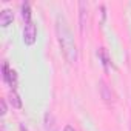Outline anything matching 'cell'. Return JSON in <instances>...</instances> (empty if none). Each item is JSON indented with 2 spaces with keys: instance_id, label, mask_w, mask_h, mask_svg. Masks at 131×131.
<instances>
[{
  "instance_id": "obj_6",
  "label": "cell",
  "mask_w": 131,
  "mask_h": 131,
  "mask_svg": "<svg viewBox=\"0 0 131 131\" xmlns=\"http://www.w3.org/2000/svg\"><path fill=\"white\" fill-rule=\"evenodd\" d=\"M97 56H99V59L102 60V65H103L105 71H108V70H110V57H108L106 49H105V48H100V49L97 51Z\"/></svg>"
},
{
  "instance_id": "obj_3",
  "label": "cell",
  "mask_w": 131,
  "mask_h": 131,
  "mask_svg": "<svg viewBox=\"0 0 131 131\" xmlns=\"http://www.w3.org/2000/svg\"><path fill=\"white\" fill-rule=\"evenodd\" d=\"M3 80H5L9 86H13V88L17 86V73H16L14 70H9V67H8L6 62L3 63Z\"/></svg>"
},
{
  "instance_id": "obj_8",
  "label": "cell",
  "mask_w": 131,
  "mask_h": 131,
  "mask_svg": "<svg viewBox=\"0 0 131 131\" xmlns=\"http://www.w3.org/2000/svg\"><path fill=\"white\" fill-rule=\"evenodd\" d=\"M22 17L25 20V23H31V8H29V3H23L22 5Z\"/></svg>"
},
{
  "instance_id": "obj_10",
  "label": "cell",
  "mask_w": 131,
  "mask_h": 131,
  "mask_svg": "<svg viewBox=\"0 0 131 131\" xmlns=\"http://www.w3.org/2000/svg\"><path fill=\"white\" fill-rule=\"evenodd\" d=\"M100 94H102V97H103L105 102H111V91L108 90V86H106L105 82H100Z\"/></svg>"
},
{
  "instance_id": "obj_7",
  "label": "cell",
  "mask_w": 131,
  "mask_h": 131,
  "mask_svg": "<svg viewBox=\"0 0 131 131\" xmlns=\"http://www.w3.org/2000/svg\"><path fill=\"white\" fill-rule=\"evenodd\" d=\"M79 8H80V31L83 32L85 22H86V3L85 2H80L79 3Z\"/></svg>"
},
{
  "instance_id": "obj_4",
  "label": "cell",
  "mask_w": 131,
  "mask_h": 131,
  "mask_svg": "<svg viewBox=\"0 0 131 131\" xmlns=\"http://www.w3.org/2000/svg\"><path fill=\"white\" fill-rule=\"evenodd\" d=\"M13 19H14V14L11 9H3L0 13V25L2 26H8L13 23Z\"/></svg>"
},
{
  "instance_id": "obj_12",
  "label": "cell",
  "mask_w": 131,
  "mask_h": 131,
  "mask_svg": "<svg viewBox=\"0 0 131 131\" xmlns=\"http://www.w3.org/2000/svg\"><path fill=\"white\" fill-rule=\"evenodd\" d=\"M63 131H76V129H74V128H73L71 125H67V126L63 128Z\"/></svg>"
},
{
  "instance_id": "obj_2",
  "label": "cell",
  "mask_w": 131,
  "mask_h": 131,
  "mask_svg": "<svg viewBox=\"0 0 131 131\" xmlns=\"http://www.w3.org/2000/svg\"><path fill=\"white\" fill-rule=\"evenodd\" d=\"M36 39H37V28H36V25L32 22L26 23L25 28H23V42L26 45H34Z\"/></svg>"
},
{
  "instance_id": "obj_9",
  "label": "cell",
  "mask_w": 131,
  "mask_h": 131,
  "mask_svg": "<svg viewBox=\"0 0 131 131\" xmlns=\"http://www.w3.org/2000/svg\"><path fill=\"white\" fill-rule=\"evenodd\" d=\"M45 128H46V131H54V129H56L54 116H52L51 113H46V114H45Z\"/></svg>"
},
{
  "instance_id": "obj_5",
  "label": "cell",
  "mask_w": 131,
  "mask_h": 131,
  "mask_svg": "<svg viewBox=\"0 0 131 131\" xmlns=\"http://www.w3.org/2000/svg\"><path fill=\"white\" fill-rule=\"evenodd\" d=\"M8 100H9V103H11L13 108H16V110H20V108H22V100H20L19 94H17L14 90L8 94Z\"/></svg>"
},
{
  "instance_id": "obj_11",
  "label": "cell",
  "mask_w": 131,
  "mask_h": 131,
  "mask_svg": "<svg viewBox=\"0 0 131 131\" xmlns=\"http://www.w3.org/2000/svg\"><path fill=\"white\" fill-rule=\"evenodd\" d=\"M0 114L2 116L6 114V102L5 100H0Z\"/></svg>"
},
{
  "instance_id": "obj_1",
  "label": "cell",
  "mask_w": 131,
  "mask_h": 131,
  "mask_svg": "<svg viewBox=\"0 0 131 131\" xmlns=\"http://www.w3.org/2000/svg\"><path fill=\"white\" fill-rule=\"evenodd\" d=\"M56 32H57V40L60 45V49L63 52V57L67 59L68 63H76L77 62V46H76V40L74 36L63 17H57L56 22Z\"/></svg>"
}]
</instances>
